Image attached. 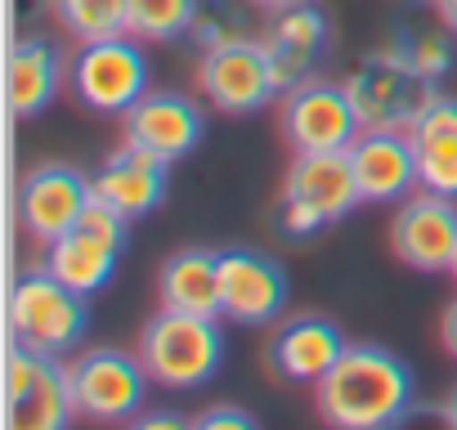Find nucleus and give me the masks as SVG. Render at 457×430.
<instances>
[{
    "label": "nucleus",
    "instance_id": "nucleus-1",
    "mask_svg": "<svg viewBox=\"0 0 457 430\" xmlns=\"http://www.w3.org/2000/svg\"><path fill=\"white\" fill-rule=\"evenodd\" d=\"M314 403L341 430H390L417 408V376L386 345H345L314 385Z\"/></svg>",
    "mask_w": 457,
    "mask_h": 430
},
{
    "label": "nucleus",
    "instance_id": "nucleus-2",
    "mask_svg": "<svg viewBox=\"0 0 457 430\" xmlns=\"http://www.w3.org/2000/svg\"><path fill=\"white\" fill-rule=\"evenodd\" d=\"M359 206V184L345 148L328 153H296L287 166L283 184V206H278V234L283 238H314L328 225L345 220Z\"/></svg>",
    "mask_w": 457,
    "mask_h": 430
},
{
    "label": "nucleus",
    "instance_id": "nucleus-3",
    "mask_svg": "<svg viewBox=\"0 0 457 430\" xmlns=\"http://www.w3.org/2000/svg\"><path fill=\"white\" fill-rule=\"evenodd\" d=\"M139 359L157 385L197 390L224 363V332L206 314H184L162 305V314H153L139 336Z\"/></svg>",
    "mask_w": 457,
    "mask_h": 430
},
{
    "label": "nucleus",
    "instance_id": "nucleus-4",
    "mask_svg": "<svg viewBox=\"0 0 457 430\" xmlns=\"http://www.w3.org/2000/svg\"><path fill=\"white\" fill-rule=\"evenodd\" d=\"M345 95H350L363 130H412L421 108L439 90L395 45H381L345 77Z\"/></svg>",
    "mask_w": 457,
    "mask_h": 430
},
{
    "label": "nucleus",
    "instance_id": "nucleus-5",
    "mask_svg": "<svg viewBox=\"0 0 457 430\" xmlns=\"http://www.w3.org/2000/svg\"><path fill=\"white\" fill-rule=\"evenodd\" d=\"M90 327V305L81 292L59 283L50 269L19 278L10 296V332L14 341L41 354H68Z\"/></svg>",
    "mask_w": 457,
    "mask_h": 430
},
{
    "label": "nucleus",
    "instance_id": "nucleus-6",
    "mask_svg": "<svg viewBox=\"0 0 457 430\" xmlns=\"http://www.w3.org/2000/svg\"><path fill=\"white\" fill-rule=\"evenodd\" d=\"M72 90L90 112H130L148 95V59L139 50V37H104V41H81L72 59Z\"/></svg>",
    "mask_w": 457,
    "mask_h": 430
},
{
    "label": "nucleus",
    "instance_id": "nucleus-7",
    "mask_svg": "<svg viewBox=\"0 0 457 430\" xmlns=\"http://www.w3.org/2000/svg\"><path fill=\"white\" fill-rule=\"evenodd\" d=\"M72 390H77V412L90 421H130L144 408L148 390V368L144 359L117 350V345H95L77 354L72 363Z\"/></svg>",
    "mask_w": 457,
    "mask_h": 430
},
{
    "label": "nucleus",
    "instance_id": "nucleus-8",
    "mask_svg": "<svg viewBox=\"0 0 457 430\" xmlns=\"http://www.w3.org/2000/svg\"><path fill=\"white\" fill-rule=\"evenodd\" d=\"M287 310V269L265 252H220V318L238 327H270Z\"/></svg>",
    "mask_w": 457,
    "mask_h": 430
},
{
    "label": "nucleus",
    "instance_id": "nucleus-9",
    "mask_svg": "<svg viewBox=\"0 0 457 430\" xmlns=\"http://www.w3.org/2000/svg\"><path fill=\"white\" fill-rule=\"evenodd\" d=\"M197 86L202 95L228 112V117H247L256 108H265L278 86H274V68H270V54L256 37L238 41V45H220V50H202V63H197Z\"/></svg>",
    "mask_w": 457,
    "mask_h": 430
},
{
    "label": "nucleus",
    "instance_id": "nucleus-10",
    "mask_svg": "<svg viewBox=\"0 0 457 430\" xmlns=\"http://www.w3.org/2000/svg\"><path fill=\"white\" fill-rule=\"evenodd\" d=\"M359 112L345 95V81H301L296 90L283 95V135L292 139L296 153H328V148H350L359 139Z\"/></svg>",
    "mask_w": 457,
    "mask_h": 430
},
{
    "label": "nucleus",
    "instance_id": "nucleus-11",
    "mask_svg": "<svg viewBox=\"0 0 457 430\" xmlns=\"http://www.w3.org/2000/svg\"><path fill=\"white\" fill-rule=\"evenodd\" d=\"M395 256L417 274H448L457 256V197L444 193H417L395 211L390 225Z\"/></svg>",
    "mask_w": 457,
    "mask_h": 430
},
{
    "label": "nucleus",
    "instance_id": "nucleus-12",
    "mask_svg": "<svg viewBox=\"0 0 457 430\" xmlns=\"http://www.w3.org/2000/svg\"><path fill=\"white\" fill-rule=\"evenodd\" d=\"M90 197H95V179H86L77 166H63V161L37 166L19 188V225L28 238L50 247L54 238L77 229Z\"/></svg>",
    "mask_w": 457,
    "mask_h": 430
},
{
    "label": "nucleus",
    "instance_id": "nucleus-13",
    "mask_svg": "<svg viewBox=\"0 0 457 430\" xmlns=\"http://www.w3.org/2000/svg\"><path fill=\"white\" fill-rule=\"evenodd\" d=\"M126 117V144L135 148H148L157 153L162 161H179L188 157L197 144H202V130H206V117L202 108L188 99V95H175V90H148Z\"/></svg>",
    "mask_w": 457,
    "mask_h": 430
},
{
    "label": "nucleus",
    "instance_id": "nucleus-14",
    "mask_svg": "<svg viewBox=\"0 0 457 430\" xmlns=\"http://www.w3.org/2000/svg\"><path fill=\"white\" fill-rule=\"evenodd\" d=\"M328 14L314 10L310 0H301V5H287V10H274V23L270 32L261 37L265 54H270V68H274V86L278 95L296 90L301 81L314 77L323 50H328Z\"/></svg>",
    "mask_w": 457,
    "mask_h": 430
},
{
    "label": "nucleus",
    "instance_id": "nucleus-15",
    "mask_svg": "<svg viewBox=\"0 0 457 430\" xmlns=\"http://www.w3.org/2000/svg\"><path fill=\"white\" fill-rule=\"evenodd\" d=\"M341 354H345V336L323 314H296V318H287L270 336V350H265L274 376L278 381H292V385H319Z\"/></svg>",
    "mask_w": 457,
    "mask_h": 430
},
{
    "label": "nucleus",
    "instance_id": "nucleus-16",
    "mask_svg": "<svg viewBox=\"0 0 457 430\" xmlns=\"http://www.w3.org/2000/svg\"><path fill=\"white\" fill-rule=\"evenodd\" d=\"M359 184V202H395L417 179V144L408 130H359L345 148Z\"/></svg>",
    "mask_w": 457,
    "mask_h": 430
},
{
    "label": "nucleus",
    "instance_id": "nucleus-17",
    "mask_svg": "<svg viewBox=\"0 0 457 430\" xmlns=\"http://www.w3.org/2000/svg\"><path fill=\"white\" fill-rule=\"evenodd\" d=\"M166 166L157 153L126 144L121 153H112L99 170H95V197H104L108 206H117L121 215L139 220V215L157 211L166 197Z\"/></svg>",
    "mask_w": 457,
    "mask_h": 430
},
{
    "label": "nucleus",
    "instance_id": "nucleus-18",
    "mask_svg": "<svg viewBox=\"0 0 457 430\" xmlns=\"http://www.w3.org/2000/svg\"><path fill=\"white\" fill-rule=\"evenodd\" d=\"M68 59L54 41L46 37H28L10 50V108L19 117H37L54 103L59 86H63Z\"/></svg>",
    "mask_w": 457,
    "mask_h": 430
},
{
    "label": "nucleus",
    "instance_id": "nucleus-19",
    "mask_svg": "<svg viewBox=\"0 0 457 430\" xmlns=\"http://www.w3.org/2000/svg\"><path fill=\"white\" fill-rule=\"evenodd\" d=\"M157 292L166 310L220 318V252H202V247L175 252L162 265Z\"/></svg>",
    "mask_w": 457,
    "mask_h": 430
},
{
    "label": "nucleus",
    "instance_id": "nucleus-20",
    "mask_svg": "<svg viewBox=\"0 0 457 430\" xmlns=\"http://www.w3.org/2000/svg\"><path fill=\"white\" fill-rule=\"evenodd\" d=\"M117 256H121V252H117L112 243H104V238H95V234H86V229H72V234H63V238L50 243L46 269H50L59 283H68L72 292L95 296V292H104V287L112 283Z\"/></svg>",
    "mask_w": 457,
    "mask_h": 430
},
{
    "label": "nucleus",
    "instance_id": "nucleus-21",
    "mask_svg": "<svg viewBox=\"0 0 457 430\" xmlns=\"http://www.w3.org/2000/svg\"><path fill=\"white\" fill-rule=\"evenodd\" d=\"M77 412V390H72V368L59 363V354H46V368L37 385L10 408V421L23 430H63Z\"/></svg>",
    "mask_w": 457,
    "mask_h": 430
},
{
    "label": "nucleus",
    "instance_id": "nucleus-22",
    "mask_svg": "<svg viewBox=\"0 0 457 430\" xmlns=\"http://www.w3.org/2000/svg\"><path fill=\"white\" fill-rule=\"evenodd\" d=\"M453 28L439 19V23H403V28H395V50L421 72V77H430V81H439V77H448L453 72V63H457V45H453Z\"/></svg>",
    "mask_w": 457,
    "mask_h": 430
},
{
    "label": "nucleus",
    "instance_id": "nucleus-23",
    "mask_svg": "<svg viewBox=\"0 0 457 430\" xmlns=\"http://www.w3.org/2000/svg\"><path fill=\"white\" fill-rule=\"evenodd\" d=\"M63 32L77 41H104L130 32V0H54Z\"/></svg>",
    "mask_w": 457,
    "mask_h": 430
},
{
    "label": "nucleus",
    "instance_id": "nucleus-24",
    "mask_svg": "<svg viewBox=\"0 0 457 430\" xmlns=\"http://www.w3.org/2000/svg\"><path fill=\"white\" fill-rule=\"evenodd\" d=\"M202 0H130V37L139 41H179L188 37Z\"/></svg>",
    "mask_w": 457,
    "mask_h": 430
},
{
    "label": "nucleus",
    "instance_id": "nucleus-25",
    "mask_svg": "<svg viewBox=\"0 0 457 430\" xmlns=\"http://www.w3.org/2000/svg\"><path fill=\"white\" fill-rule=\"evenodd\" d=\"M188 37H193V45H202V50H220V45L247 41L252 28H247V19H243L238 5H228V0H202V10H197Z\"/></svg>",
    "mask_w": 457,
    "mask_h": 430
},
{
    "label": "nucleus",
    "instance_id": "nucleus-26",
    "mask_svg": "<svg viewBox=\"0 0 457 430\" xmlns=\"http://www.w3.org/2000/svg\"><path fill=\"white\" fill-rule=\"evenodd\" d=\"M417 144V179L430 193L457 197V135H421Z\"/></svg>",
    "mask_w": 457,
    "mask_h": 430
},
{
    "label": "nucleus",
    "instance_id": "nucleus-27",
    "mask_svg": "<svg viewBox=\"0 0 457 430\" xmlns=\"http://www.w3.org/2000/svg\"><path fill=\"white\" fill-rule=\"evenodd\" d=\"M41 368H46V354H41V350H32V345H23V341L10 345V354H5V399H10V408L37 385Z\"/></svg>",
    "mask_w": 457,
    "mask_h": 430
},
{
    "label": "nucleus",
    "instance_id": "nucleus-28",
    "mask_svg": "<svg viewBox=\"0 0 457 430\" xmlns=\"http://www.w3.org/2000/svg\"><path fill=\"white\" fill-rule=\"evenodd\" d=\"M77 229H86V234H95V238H104V243H112L121 252L126 238H130V215H121L117 206H108L104 197H90L86 211H81V220H77Z\"/></svg>",
    "mask_w": 457,
    "mask_h": 430
},
{
    "label": "nucleus",
    "instance_id": "nucleus-29",
    "mask_svg": "<svg viewBox=\"0 0 457 430\" xmlns=\"http://www.w3.org/2000/svg\"><path fill=\"white\" fill-rule=\"evenodd\" d=\"M408 135L412 139H421V135H457V99L453 95H435L421 108V117H417V126Z\"/></svg>",
    "mask_w": 457,
    "mask_h": 430
},
{
    "label": "nucleus",
    "instance_id": "nucleus-30",
    "mask_svg": "<svg viewBox=\"0 0 457 430\" xmlns=\"http://www.w3.org/2000/svg\"><path fill=\"white\" fill-rule=\"evenodd\" d=\"M193 426H202V430H252L256 417L243 412V408H206Z\"/></svg>",
    "mask_w": 457,
    "mask_h": 430
},
{
    "label": "nucleus",
    "instance_id": "nucleus-31",
    "mask_svg": "<svg viewBox=\"0 0 457 430\" xmlns=\"http://www.w3.org/2000/svg\"><path fill=\"white\" fill-rule=\"evenodd\" d=\"M439 341H444V350L457 359V301H448V305H444V318H439Z\"/></svg>",
    "mask_w": 457,
    "mask_h": 430
},
{
    "label": "nucleus",
    "instance_id": "nucleus-32",
    "mask_svg": "<svg viewBox=\"0 0 457 430\" xmlns=\"http://www.w3.org/2000/svg\"><path fill=\"white\" fill-rule=\"evenodd\" d=\"M135 426H148V430H179L184 417H179V412H144V417H135Z\"/></svg>",
    "mask_w": 457,
    "mask_h": 430
},
{
    "label": "nucleus",
    "instance_id": "nucleus-33",
    "mask_svg": "<svg viewBox=\"0 0 457 430\" xmlns=\"http://www.w3.org/2000/svg\"><path fill=\"white\" fill-rule=\"evenodd\" d=\"M430 10H435V19H444L457 32V0H430Z\"/></svg>",
    "mask_w": 457,
    "mask_h": 430
},
{
    "label": "nucleus",
    "instance_id": "nucleus-34",
    "mask_svg": "<svg viewBox=\"0 0 457 430\" xmlns=\"http://www.w3.org/2000/svg\"><path fill=\"white\" fill-rule=\"evenodd\" d=\"M439 417H444V421L457 430V385H453V390H448V399L439 403Z\"/></svg>",
    "mask_w": 457,
    "mask_h": 430
},
{
    "label": "nucleus",
    "instance_id": "nucleus-35",
    "mask_svg": "<svg viewBox=\"0 0 457 430\" xmlns=\"http://www.w3.org/2000/svg\"><path fill=\"white\" fill-rule=\"evenodd\" d=\"M252 5H261V10H287V5H301V0H252Z\"/></svg>",
    "mask_w": 457,
    "mask_h": 430
},
{
    "label": "nucleus",
    "instance_id": "nucleus-36",
    "mask_svg": "<svg viewBox=\"0 0 457 430\" xmlns=\"http://www.w3.org/2000/svg\"><path fill=\"white\" fill-rule=\"evenodd\" d=\"M448 274H453V278H457V256H453V269H448Z\"/></svg>",
    "mask_w": 457,
    "mask_h": 430
}]
</instances>
